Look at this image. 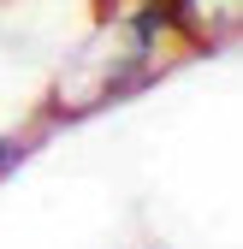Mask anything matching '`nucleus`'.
I'll return each instance as SVG.
<instances>
[{"label":"nucleus","instance_id":"f257e3e1","mask_svg":"<svg viewBox=\"0 0 243 249\" xmlns=\"http://www.w3.org/2000/svg\"><path fill=\"white\" fill-rule=\"evenodd\" d=\"M18 154H24L18 137H0V172H12V166H18Z\"/></svg>","mask_w":243,"mask_h":249}]
</instances>
